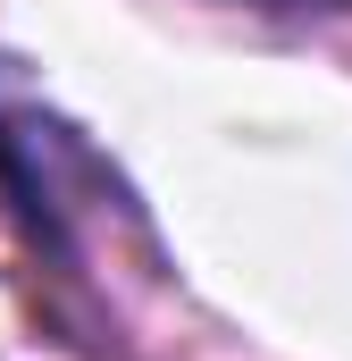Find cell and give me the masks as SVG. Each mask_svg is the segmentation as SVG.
Instances as JSON below:
<instances>
[{"label": "cell", "instance_id": "6da1fadb", "mask_svg": "<svg viewBox=\"0 0 352 361\" xmlns=\"http://www.w3.org/2000/svg\"><path fill=\"white\" fill-rule=\"evenodd\" d=\"M0 177L17 185V202L34 210V227L59 235V244H76V219H109L118 210L109 202L118 177L101 169V152H92L51 101H34L25 85H8V76H0Z\"/></svg>", "mask_w": 352, "mask_h": 361}]
</instances>
